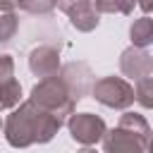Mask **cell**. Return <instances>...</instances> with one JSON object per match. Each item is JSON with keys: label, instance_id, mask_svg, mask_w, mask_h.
Instances as JSON below:
<instances>
[{"label": "cell", "instance_id": "1", "mask_svg": "<svg viewBox=\"0 0 153 153\" xmlns=\"http://www.w3.org/2000/svg\"><path fill=\"white\" fill-rule=\"evenodd\" d=\"M60 127H62L60 117L33 105L31 100H24L2 122V134H5V141L12 148H26V146H33V143L53 141L55 134L60 131Z\"/></svg>", "mask_w": 153, "mask_h": 153}, {"label": "cell", "instance_id": "2", "mask_svg": "<svg viewBox=\"0 0 153 153\" xmlns=\"http://www.w3.org/2000/svg\"><path fill=\"white\" fill-rule=\"evenodd\" d=\"M103 151L105 153H148L151 148V127L143 115L124 112L117 127L103 134Z\"/></svg>", "mask_w": 153, "mask_h": 153}, {"label": "cell", "instance_id": "3", "mask_svg": "<svg viewBox=\"0 0 153 153\" xmlns=\"http://www.w3.org/2000/svg\"><path fill=\"white\" fill-rule=\"evenodd\" d=\"M29 100L43 110H48L50 115L60 117L62 122L74 112L76 108V98L72 96V91L67 88V84L62 81L60 74H53V76H45L41 79L33 88H31V96Z\"/></svg>", "mask_w": 153, "mask_h": 153}, {"label": "cell", "instance_id": "4", "mask_svg": "<svg viewBox=\"0 0 153 153\" xmlns=\"http://www.w3.org/2000/svg\"><path fill=\"white\" fill-rule=\"evenodd\" d=\"M91 96L112 110H127L134 105V86L122 76H103L91 84Z\"/></svg>", "mask_w": 153, "mask_h": 153}, {"label": "cell", "instance_id": "5", "mask_svg": "<svg viewBox=\"0 0 153 153\" xmlns=\"http://www.w3.org/2000/svg\"><path fill=\"white\" fill-rule=\"evenodd\" d=\"M67 129L69 136L81 143V146H93L103 139V134L108 131V124L100 115L93 112H72L67 117Z\"/></svg>", "mask_w": 153, "mask_h": 153}, {"label": "cell", "instance_id": "6", "mask_svg": "<svg viewBox=\"0 0 153 153\" xmlns=\"http://www.w3.org/2000/svg\"><path fill=\"white\" fill-rule=\"evenodd\" d=\"M55 7L62 10L69 17V24L81 33L93 31L100 22V14L96 12L91 0H55Z\"/></svg>", "mask_w": 153, "mask_h": 153}, {"label": "cell", "instance_id": "7", "mask_svg": "<svg viewBox=\"0 0 153 153\" xmlns=\"http://www.w3.org/2000/svg\"><path fill=\"white\" fill-rule=\"evenodd\" d=\"M120 69L127 79H131L134 84L141 79L153 76V57L146 53V48H134L129 45L127 50H122L120 55Z\"/></svg>", "mask_w": 153, "mask_h": 153}, {"label": "cell", "instance_id": "8", "mask_svg": "<svg viewBox=\"0 0 153 153\" xmlns=\"http://www.w3.org/2000/svg\"><path fill=\"white\" fill-rule=\"evenodd\" d=\"M60 67H62L60 65V53L53 45H36L29 53V69H31L33 76H41V79L53 76V74L60 72Z\"/></svg>", "mask_w": 153, "mask_h": 153}, {"label": "cell", "instance_id": "9", "mask_svg": "<svg viewBox=\"0 0 153 153\" xmlns=\"http://www.w3.org/2000/svg\"><path fill=\"white\" fill-rule=\"evenodd\" d=\"M62 76V81L67 84V88L72 91V96L76 98V103L86 96V91H91V69L84 65V62H69L65 67H60L57 72Z\"/></svg>", "mask_w": 153, "mask_h": 153}, {"label": "cell", "instance_id": "10", "mask_svg": "<svg viewBox=\"0 0 153 153\" xmlns=\"http://www.w3.org/2000/svg\"><path fill=\"white\" fill-rule=\"evenodd\" d=\"M129 38L134 48H148L153 43V19L148 14L134 19V24L129 26Z\"/></svg>", "mask_w": 153, "mask_h": 153}, {"label": "cell", "instance_id": "11", "mask_svg": "<svg viewBox=\"0 0 153 153\" xmlns=\"http://www.w3.org/2000/svg\"><path fill=\"white\" fill-rule=\"evenodd\" d=\"M19 100H22V84L17 79H12L7 84H0V110L17 108Z\"/></svg>", "mask_w": 153, "mask_h": 153}, {"label": "cell", "instance_id": "12", "mask_svg": "<svg viewBox=\"0 0 153 153\" xmlns=\"http://www.w3.org/2000/svg\"><path fill=\"white\" fill-rule=\"evenodd\" d=\"M98 14H131L129 0H91Z\"/></svg>", "mask_w": 153, "mask_h": 153}, {"label": "cell", "instance_id": "13", "mask_svg": "<svg viewBox=\"0 0 153 153\" xmlns=\"http://www.w3.org/2000/svg\"><path fill=\"white\" fill-rule=\"evenodd\" d=\"M153 76H148V79H141V81H136L134 84V100H139L146 110L153 105Z\"/></svg>", "mask_w": 153, "mask_h": 153}, {"label": "cell", "instance_id": "14", "mask_svg": "<svg viewBox=\"0 0 153 153\" xmlns=\"http://www.w3.org/2000/svg\"><path fill=\"white\" fill-rule=\"evenodd\" d=\"M19 29V19L14 12H0V43H7Z\"/></svg>", "mask_w": 153, "mask_h": 153}, {"label": "cell", "instance_id": "15", "mask_svg": "<svg viewBox=\"0 0 153 153\" xmlns=\"http://www.w3.org/2000/svg\"><path fill=\"white\" fill-rule=\"evenodd\" d=\"M14 5L31 14H48L50 10H55V0H14Z\"/></svg>", "mask_w": 153, "mask_h": 153}, {"label": "cell", "instance_id": "16", "mask_svg": "<svg viewBox=\"0 0 153 153\" xmlns=\"http://www.w3.org/2000/svg\"><path fill=\"white\" fill-rule=\"evenodd\" d=\"M14 79V60L12 55H0V84H7Z\"/></svg>", "mask_w": 153, "mask_h": 153}, {"label": "cell", "instance_id": "17", "mask_svg": "<svg viewBox=\"0 0 153 153\" xmlns=\"http://www.w3.org/2000/svg\"><path fill=\"white\" fill-rule=\"evenodd\" d=\"M129 5H131V7H134V5H139L146 14H148V12H151V7H153V2H151V0H129Z\"/></svg>", "mask_w": 153, "mask_h": 153}, {"label": "cell", "instance_id": "18", "mask_svg": "<svg viewBox=\"0 0 153 153\" xmlns=\"http://www.w3.org/2000/svg\"><path fill=\"white\" fill-rule=\"evenodd\" d=\"M14 0H0V12H14Z\"/></svg>", "mask_w": 153, "mask_h": 153}, {"label": "cell", "instance_id": "19", "mask_svg": "<svg viewBox=\"0 0 153 153\" xmlns=\"http://www.w3.org/2000/svg\"><path fill=\"white\" fill-rule=\"evenodd\" d=\"M76 153H96V151H93L91 146H86V148H81V151H76Z\"/></svg>", "mask_w": 153, "mask_h": 153}, {"label": "cell", "instance_id": "20", "mask_svg": "<svg viewBox=\"0 0 153 153\" xmlns=\"http://www.w3.org/2000/svg\"><path fill=\"white\" fill-rule=\"evenodd\" d=\"M0 127H2V117H0Z\"/></svg>", "mask_w": 153, "mask_h": 153}]
</instances>
